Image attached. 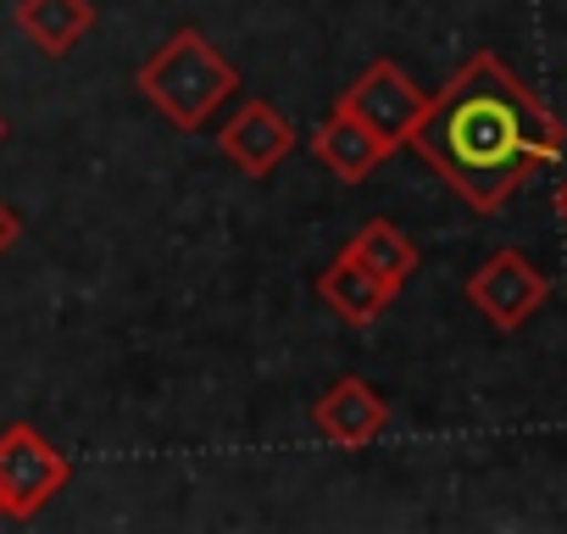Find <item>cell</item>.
<instances>
[{"instance_id":"obj_1","label":"cell","mask_w":567,"mask_h":534,"mask_svg":"<svg viewBox=\"0 0 567 534\" xmlns=\"http://www.w3.org/2000/svg\"><path fill=\"white\" fill-rule=\"evenodd\" d=\"M412 151L473 206L501 212L528 178L550 173L567 151V123L528 90L501 51H473L434 95Z\"/></svg>"},{"instance_id":"obj_2","label":"cell","mask_w":567,"mask_h":534,"mask_svg":"<svg viewBox=\"0 0 567 534\" xmlns=\"http://www.w3.org/2000/svg\"><path fill=\"white\" fill-rule=\"evenodd\" d=\"M134 90L184 134L206 129L217 117V106H228L239 95V68L200 34V29H178L173 40H162L140 73H134Z\"/></svg>"},{"instance_id":"obj_3","label":"cell","mask_w":567,"mask_h":534,"mask_svg":"<svg viewBox=\"0 0 567 534\" xmlns=\"http://www.w3.org/2000/svg\"><path fill=\"white\" fill-rule=\"evenodd\" d=\"M462 296H467V307H473L495 335H517L528 318L545 312V301H550V274H545L528 250L501 245V250H489L473 274H467Z\"/></svg>"},{"instance_id":"obj_4","label":"cell","mask_w":567,"mask_h":534,"mask_svg":"<svg viewBox=\"0 0 567 534\" xmlns=\"http://www.w3.org/2000/svg\"><path fill=\"white\" fill-rule=\"evenodd\" d=\"M73 479V462L34 429V423H12L0 434V501H7V517L29 523L40 517Z\"/></svg>"},{"instance_id":"obj_5","label":"cell","mask_w":567,"mask_h":534,"mask_svg":"<svg viewBox=\"0 0 567 534\" xmlns=\"http://www.w3.org/2000/svg\"><path fill=\"white\" fill-rule=\"evenodd\" d=\"M334 101L351 106L390 151H395V145H412V134H417V123H423V112H429V90H417V79H412L406 68L384 62V57L368 62Z\"/></svg>"},{"instance_id":"obj_6","label":"cell","mask_w":567,"mask_h":534,"mask_svg":"<svg viewBox=\"0 0 567 534\" xmlns=\"http://www.w3.org/2000/svg\"><path fill=\"white\" fill-rule=\"evenodd\" d=\"M296 145H301L296 123L284 117L272 101H239V112L217 129V151H223L245 178H272L284 162H290Z\"/></svg>"},{"instance_id":"obj_7","label":"cell","mask_w":567,"mask_h":534,"mask_svg":"<svg viewBox=\"0 0 567 534\" xmlns=\"http://www.w3.org/2000/svg\"><path fill=\"white\" fill-rule=\"evenodd\" d=\"M312 429H318L329 445H340V451H368V445L390 429V401H384L368 379L346 373V379H334V384L318 396Z\"/></svg>"},{"instance_id":"obj_8","label":"cell","mask_w":567,"mask_h":534,"mask_svg":"<svg viewBox=\"0 0 567 534\" xmlns=\"http://www.w3.org/2000/svg\"><path fill=\"white\" fill-rule=\"evenodd\" d=\"M307 145H312V156H318L340 184H362L384 156H395V151H390V145H384V140H379V134L351 112V106H340V101L329 106V117L312 129V140H307Z\"/></svg>"},{"instance_id":"obj_9","label":"cell","mask_w":567,"mask_h":534,"mask_svg":"<svg viewBox=\"0 0 567 534\" xmlns=\"http://www.w3.org/2000/svg\"><path fill=\"white\" fill-rule=\"evenodd\" d=\"M395 296H401V290H390L379 274H368V267L351 261V256H334L323 274H318V301H323L346 329H373V324L395 307Z\"/></svg>"},{"instance_id":"obj_10","label":"cell","mask_w":567,"mask_h":534,"mask_svg":"<svg viewBox=\"0 0 567 534\" xmlns=\"http://www.w3.org/2000/svg\"><path fill=\"white\" fill-rule=\"evenodd\" d=\"M340 256H351V261H362L368 274H379L390 290H406V279L417 274V261H423V250H417V239L406 234V228H395L390 217H368L346 245H340Z\"/></svg>"},{"instance_id":"obj_11","label":"cell","mask_w":567,"mask_h":534,"mask_svg":"<svg viewBox=\"0 0 567 534\" xmlns=\"http://www.w3.org/2000/svg\"><path fill=\"white\" fill-rule=\"evenodd\" d=\"M18 34L45 51V57H68L90 29H95V7L90 0H18Z\"/></svg>"},{"instance_id":"obj_12","label":"cell","mask_w":567,"mask_h":534,"mask_svg":"<svg viewBox=\"0 0 567 534\" xmlns=\"http://www.w3.org/2000/svg\"><path fill=\"white\" fill-rule=\"evenodd\" d=\"M18 234H23V223H18V212L0 201V256H7L12 245H18Z\"/></svg>"},{"instance_id":"obj_13","label":"cell","mask_w":567,"mask_h":534,"mask_svg":"<svg viewBox=\"0 0 567 534\" xmlns=\"http://www.w3.org/2000/svg\"><path fill=\"white\" fill-rule=\"evenodd\" d=\"M550 206H556V217H561V228H567V178L556 184V201H550Z\"/></svg>"},{"instance_id":"obj_14","label":"cell","mask_w":567,"mask_h":534,"mask_svg":"<svg viewBox=\"0 0 567 534\" xmlns=\"http://www.w3.org/2000/svg\"><path fill=\"white\" fill-rule=\"evenodd\" d=\"M0 140H7V117H0Z\"/></svg>"},{"instance_id":"obj_15","label":"cell","mask_w":567,"mask_h":534,"mask_svg":"<svg viewBox=\"0 0 567 534\" xmlns=\"http://www.w3.org/2000/svg\"><path fill=\"white\" fill-rule=\"evenodd\" d=\"M0 517H7V501H0Z\"/></svg>"}]
</instances>
